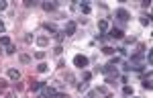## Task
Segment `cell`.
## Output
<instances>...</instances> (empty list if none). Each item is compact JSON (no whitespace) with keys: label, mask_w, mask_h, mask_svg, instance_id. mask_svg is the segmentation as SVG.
<instances>
[{"label":"cell","mask_w":153,"mask_h":98,"mask_svg":"<svg viewBox=\"0 0 153 98\" xmlns=\"http://www.w3.org/2000/svg\"><path fill=\"white\" fill-rule=\"evenodd\" d=\"M2 90H4V88H2V86H0V92H2Z\"/></svg>","instance_id":"cell-30"},{"label":"cell","mask_w":153,"mask_h":98,"mask_svg":"<svg viewBox=\"0 0 153 98\" xmlns=\"http://www.w3.org/2000/svg\"><path fill=\"white\" fill-rule=\"evenodd\" d=\"M0 45H2V47H8V45H10V39H8L6 35H2L0 37Z\"/></svg>","instance_id":"cell-13"},{"label":"cell","mask_w":153,"mask_h":98,"mask_svg":"<svg viewBox=\"0 0 153 98\" xmlns=\"http://www.w3.org/2000/svg\"><path fill=\"white\" fill-rule=\"evenodd\" d=\"M55 8H57L55 2H43V10H45V12H53Z\"/></svg>","instance_id":"cell-8"},{"label":"cell","mask_w":153,"mask_h":98,"mask_svg":"<svg viewBox=\"0 0 153 98\" xmlns=\"http://www.w3.org/2000/svg\"><path fill=\"white\" fill-rule=\"evenodd\" d=\"M55 39H57V43H61V41L65 39V35H63V31H57V33H55Z\"/></svg>","instance_id":"cell-17"},{"label":"cell","mask_w":153,"mask_h":98,"mask_svg":"<svg viewBox=\"0 0 153 98\" xmlns=\"http://www.w3.org/2000/svg\"><path fill=\"white\" fill-rule=\"evenodd\" d=\"M8 80H12V82H19V80H21V72H19L16 68H10V70H8Z\"/></svg>","instance_id":"cell-6"},{"label":"cell","mask_w":153,"mask_h":98,"mask_svg":"<svg viewBox=\"0 0 153 98\" xmlns=\"http://www.w3.org/2000/svg\"><path fill=\"white\" fill-rule=\"evenodd\" d=\"M114 51H117V49L108 47V45H104V47H102V53H106V55H112V53H114Z\"/></svg>","instance_id":"cell-14"},{"label":"cell","mask_w":153,"mask_h":98,"mask_svg":"<svg viewBox=\"0 0 153 98\" xmlns=\"http://www.w3.org/2000/svg\"><path fill=\"white\" fill-rule=\"evenodd\" d=\"M37 45H39V47H47V45H49V39H47L45 35L37 37Z\"/></svg>","instance_id":"cell-9"},{"label":"cell","mask_w":153,"mask_h":98,"mask_svg":"<svg viewBox=\"0 0 153 98\" xmlns=\"http://www.w3.org/2000/svg\"><path fill=\"white\" fill-rule=\"evenodd\" d=\"M45 31H47L49 35H55V33H57V29H55V24H53V23H47V24H45Z\"/></svg>","instance_id":"cell-11"},{"label":"cell","mask_w":153,"mask_h":98,"mask_svg":"<svg viewBox=\"0 0 153 98\" xmlns=\"http://www.w3.org/2000/svg\"><path fill=\"white\" fill-rule=\"evenodd\" d=\"M80 10H82L84 14H90L92 8H90V4H88V2H82V4H80Z\"/></svg>","instance_id":"cell-12"},{"label":"cell","mask_w":153,"mask_h":98,"mask_svg":"<svg viewBox=\"0 0 153 98\" xmlns=\"http://www.w3.org/2000/svg\"><path fill=\"white\" fill-rule=\"evenodd\" d=\"M6 6H8L6 0H0V10H6Z\"/></svg>","instance_id":"cell-27"},{"label":"cell","mask_w":153,"mask_h":98,"mask_svg":"<svg viewBox=\"0 0 153 98\" xmlns=\"http://www.w3.org/2000/svg\"><path fill=\"white\" fill-rule=\"evenodd\" d=\"M76 27H78V24L74 23V21H68V23H65V27H63V35H65V37H71L74 33H76Z\"/></svg>","instance_id":"cell-2"},{"label":"cell","mask_w":153,"mask_h":98,"mask_svg":"<svg viewBox=\"0 0 153 98\" xmlns=\"http://www.w3.org/2000/svg\"><path fill=\"white\" fill-rule=\"evenodd\" d=\"M43 86H45V82H35V84L31 86V88H33V90H41Z\"/></svg>","instance_id":"cell-20"},{"label":"cell","mask_w":153,"mask_h":98,"mask_svg":"<svg viewBox=\"0 0 153 98\" xmlns=\"http://www.w3.org/2000/svg\"><path fill=\"white\" fill-rule=\"evenodd\" d=\"M65 80H68V84H71L76 78H74V74H65Z\"/></svg>","instance_id":"cell-26"},{"label":"cell","mask_w":153,"mask_h":98,"mask_svg":"<svg viewBox=\"0 0 153 98\" xmlns=\"http://www.w3.org/2000/svg\"><path fill=\"white\" fill-rule=\"evenodd\" d=\"M108 35L112 37V39H125V33H123V29H117V27L108 29Z\"/></svg>","instance_id":"cell-5"},{"label":"cell","mask_w":153,"mask_h":98,"mask_svg":"<svg viewBox=\"0 0 153 98\" xmlns=\"http://www.w3.org/2000/svg\"><path fill=\"white\" fill-rule=\"evenodd\" d=\"M35 57L37 59H43L45 57V51H35Z\"/></svg>","instance_id":"cell-24"},{"label":"cell","mask_w":153,"mask_h":98,"mask_svg":"<svg viewBox=\"0 0 153 98\" xmlns=\"http://www.w3.org/2000/svg\"><path fill=\"white\" fill-rule=\"evenodd\" d=\"M114 16H117L118 21H120V23H127V21H129V12L125 10V8H117V10H114Z\"/></svg>","instance_id":"cell-3"},{"label":"cell","mask_w":153,"mask_h":98,"mask_svg":"<svg viewBox=\"0 0 153 98\" xmlns=\"http://www.w3.org/2000/svg\"><path fill=\"white\" fill-rule=\"evenodd\" d=\"M41 90H43V94H41V96H43V98H53V96H55V94H57L53 86H43Z\"/></svg>","instance_id":"cell-4"},{"label":"cell","mask_w":153,"mask_h":98,"mask_svg":"<svg viewBox=\"0 0 153 98\" xmlns=\"http://www.w3.org/2000/svg\"><path fill=\"white\" fill-rule=\"evenodd\" d=\"M4 31H6V27H4V23L0 21V33H4Z\"/></svg>","instance_id":"cell-29"},{"label":"cell","mask_w":153,"mask_h":98,"mask_svg":"<svg viewBox=\"0 0 153 98\" xmlns=\"http://www.w3.org/2000/svg\"><path fill=\"white\" fill-rule=\"evenodd\" d=\"M88 63H90V59H88L86 55H76V57H74V65H76L78 70H84V68H88Z\"/></svg>","instance_id":"cell-1"},{"label":"cell","mask_w":153,"mask_h":98,"mask_svg":"<svg viewBox=\"0 0 153 98\" xmlns=\"http://www.w3.org/2000/svg\"><path fill=\"white\" fill-rule=\"evenodd\" d=\"M98 29H100L102 33H106V31L110 29V27H108V21H106V19H102V21H98Z\"/></svg>","instance_id":"cell-10"},{"label":"cell","mask_w":153,"mask_h":98,"mask_svg":"<svg viewBox=\"0 0 153 98\" xmlns=\"http://www.w3.org/2000/svg\"><path fill=\"white\" fill-rule=\"evenodd\" d=\"M53 98H70V96H68V94H61V92H57V94H55Z\"/></svg>","instance_id":"cell-28"},{"label":"cell","mask_w":153,"mask_h":98,"mask_svg":"<svg viewBox=\"0 0 153 98\" xmlns=\"http://www.w3.org/2000/svg\"><path fill=\"white\" fill-rule=\"evenodd\" d=\"M61 51H63L61 45H55V47H53V53H55V55H61Z\"/></svg>","instance_id":"cell-21"},{"label":"cell","mask_w":153,"mask_h":98,"mask_svg":"<svg viewBox=\"0 0 153 98\" xmlns=\"http://www.w3.org/2000/svg\"><path fill=\"white\" fill-rule=\"evenodd\" d=\"M139 23H141L143 27H147V24L151 23V19H149V16H141V19H139Z\"/></svg>","instance_id":"cell-16"},{"label":"cell","mask_w":153,"mask_h":98,"mask_svg":"<svg viewBox=\"0 0 153 98\" xmlns=\"http://www.w3.org/2000/svg\"><path fill=\"white\" fill-rule=\"evenodd\" d=\"M151 72H147V76H143V88H147V90H151Z\"/></svg>","instance_id":"cell-7"},{"label":"cell","mask_w":153,"mask_h":98,"mask_svg":"<svg viewBox=\"0 0 153 98\" xmlns=\"http://www.w3.org/2000/svg\"><path fill=\"white\" fill-rule=\"evenodd\" d=\"M25 6H27V8H31V6H37V0H27V2H25Z\"/></svg>","instance_id":"cell-22"},{"label":"cell","mask_w":153,"mask_h":98,"mask_svg":"<svg viewBox=\"0 0 153 98\" xmlns=\"http://www.w3.org/2000/svg\"><path fill=\"white\" fill-rule=\"evenodd\" d=\"M37 72L45 74V72H47V63H39V65H37Z\"/></svg>","instance_id":"cell-15"},{"label":"cell","mask_w":153,"mask_h":98,"mask_svg":"<svg viewBox=\"0 0 153 98\" xmlns=\"http://www.w3.org/2000/svg\"><path fill=\"white\" fill-rule=\"evenodd\" d=\"M78 90H80V92H84V90H88V82H82V84L78 86Z\"/></svg>","instance_id":"cell-23"},{"label":"cell","mask_w":153,"mask_h":98,"mask_svg":"<svg viewBox=\"0 0 153 98\" xmlns=\"http://www.w3.org/2000/svg\"><path fill=\"white\" fill-rule=\"evenodd\" d=\"M123 94H125V96H131V94H133V88H131V86H125V88H123Z\"/></svg>","instance_id":"cell-18"},{"label":"cell","mask_w":153,"mask_h":98,"mask_svg":"<svg viewBox=\"0 0 153 98\" xmlns=\"http://www.w3.org/2000/svg\"><path fill=\"white\" fill-rule=\"evenodd\" d=\"M14 51H16V47H14V45H12V43H10V45H8V47H6V53H10V55H12V53H14Z\"/></svg>","instance_id":"cell-25"},{"label":"cell","mask_w":153,"mask_h":98,"mask_svg":"<svg viewBox=\"0 0 153 98\" xmlns=\"http://www.w3.org/2000/svg\"><path fill=\"white\" fill-rule=\"evenodd\" d=\"M19 59H21V63H31V57H29V55H21V57H19Z\"/></svg>","instance_id":"cell-19"}]
</instances>
